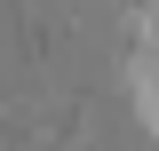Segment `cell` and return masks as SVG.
I'll return each instance as SVG.
<instances>
[{
    "instance_id": "1",
    "label": "cell",
    "mask_w": 159,
    "mask_h": 151,
    "mask_svg": "<svg viewBox=\"0 0 159 151\" xmlns=\"http://www.w3.org/2000/svg\"><path fill=\"white\" fill-rule=\"evenodd\" d=\"M135 95H143V112L159 119V40H151V56H143V80H135Z\"/></svg>"
}]
</instances>
